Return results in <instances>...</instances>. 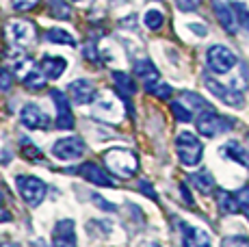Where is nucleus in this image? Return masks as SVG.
Returning a JSON list of instances; mask_svg holds the SVG:
<instances>
[{"label": "nucleus", "instance_id": "nucleus-1", "mask_svg": "<svg viewBox=\"0 0 249 247\" xmlns=\"http://www.w3.org/2000/svg\"><path fill=\"white\" fill-rule=\"evenodd\" d=\"M102 159H104L107 169L117 176V178H135V174L139 172V159L132 150L111 148L104 152Z\"/></svg>", "mask_w": 249, "mask_h": 247}, {"label": "nucleus", "instance_id": "nucleus-2", "mask_svg": "<svg viewBox=\"0 0 249 247\" xmlns=\"http://www.w3.org/2000/svg\"><path fill=\"white\" fill-rule=\"evenodd\" d=\"M176 152H178V159L184 167H195L204 156V145L193 132L184 130L176 139Z\"/></svg>", "mask_w": 249, "mask_h": 247}, {"label": "nucleus", "instance_id": "nucleus-3", "mask_svg": "<svg viewBox=\"0 0 249 247\" xmlns=\"http://www.w3.org/2000/svg\"><path fill=\"white\" fill-rule=\"evenodd\" d=\"M195 126H197L199 135L217 137V135H221V132L230 130V128L234 126V122L228 120V117H221L213 106H206L199 111V115L195 117Z\"/></svg>", "mask_w": 249, "mask_h": 247}, {"label": "nucleus", "instance_id": "nucleus-4", "mask_svg": "<svg viewBox=\"0 0 249 247\" xmlns=\"http://www.w3.org/2000/svg\"><path fill=\"white\" fill-rule=\"evenodd\" d=\"M4 37H7L9 46L26 48V46H33L37 41V26L33 24V22L13 20L4 26Z\"/></svg>", "mask_w": 249, "mask_h": 247}, {"label": "nucleus", "instance_id": "nucleus-5", "mask_svg": "<svg viewBox=\"0 0 249 247\" xmlns=\"http://www.w3.org/2000/svg\"><path fill=\"white\" fill-rule=\"evenodd\" d=\"M16 184H18V191H20L22 199L28 204V206H39V204L44 202L46 193H48L46 182L39 178H35V176H18Z\"/></svg>", "mask_w": 249, "mask_h": 247}, {"label": "nucleus", "instance_id": "nucleus-6", "mask_svg": "<svg viewBox=\"0 0 249 247\" xmlns=\"http://www.w3.org/2000/svg\"><path fill=\"white\" fill-rule=\"evenodd\" d=\"M236 63H238L236 54L221 44L210 46L208 52H206V65H208L210 72H214V74H228Z\"/></svg>", "mask_w": 249, "mask_h": 247}, {"label": "nucleus", "instance_id": "nucleus-7", "mask_svg": "<svg viewBox=\"0 0 249 247\" xmlns=\"http://www.w3.org/2000/svg\"><path fill=\"white\" fill-rule=\"evenodd\" d=\"M50 98L56 106V124L54 126L59 128V130H71V128H74V113H71V106H70V98L65 96L63 91H59V89H52Z\"/></svg>", "mask_w": 249, "mask_h": 247}, {"label": "nucleus", "instance_id": "nucleus-8", "mask_svg": "<svg viewBox=\"0 0 249 247\" xmlns=\"http://www.w3.org/2000/svg\"><path fill=\"white\" fill-rule=\"evenodd\" d=\"M87 145L80 137H65V139H59L54 145H52V154L59 160H74L80 159L85 154Z\"/></svg>", "mask_w": 249, "mask_h": 247}, {"label": "nucleus", "instance_id": "nucleus-9", "mask_svg": "<svg viewBox=\"0 0 249 247\" xmlns=\"http://www.w3.org/2000/svg\"><path fill=\"white\" fill-rule=\"evenodd\" d=\"M68 96L71 102L76 104H91L98 98V91H95V85L87 78H78L74 83H70L68 87Z\"/></svg>", "mask_w": 249, "mask_h": 247}, {"label": "nucleus", "instance_id": "nucleus-10", "mask_svg": "<svg viewBox=\"0 0 249 247\" xmlns=\"http://www.w3.org/2000/svg\"><path fill=\"white\" fill-rule=\"evenodd\" d=\"M204 85L213 96H217L223 104H228V106H241L243 104V96H241V91H236V89L223 87L221 83H217V80L210 78V76H204Z\"/></svg>", "mask_w": 249, "mask_h": 247}, {"label": "nucleus", "instance_id": "nucleus-11", "mask_svg": "<svg viewBox=\"0 0 249 247\" xmlns=\"http://www.w3.org/2000/svg\"><path fill=\"white\" fill-rule=\"evenodd\" d=\"M20 120L26 128H31V130H48L50 128V117L46 115L44 111H41L37 104H24L22 113H20Z\"/></svg>", "mask_w": 249, "mask_h": 247}, {"label": "nucleus", "instance_id": "nucleus-12", "mask_svg": "<svg viewBox=\"0 0 249 247\" xmlns=\"http://www.w3.org/2000/svg\"><path fill=\"white\" fill-rule=\"evenodd\" d=\"M52 245L54 247H76V230L71 219H61L52 230Z\"/></svg>", "mask_w": 249, "mask_h": 247}, {"label": "nucleus", "instance_id": "nucleus-13", "mask_svg": "<svg viewBox=\"0 0 249 247\" xmlns=\"http://www.w3.org/2000/svg\"><path fill=\"white\" fill-rule=\"evenodd\" d=\"M213 9H214V16H217L219 24H221L230 35L238 31V22H236V16H234V7L232 2L228 0H213Z\"/></svg>", "mask_w": 249, "mask_h": 247}, {"label": "nucleus", "instance_id": "nucleus-14", "mask_svg": "<svg viewBox=\"0 0 249 247\" xmlns=\"http://www.w3.org/2000/svg\"><path fill=\"white\" fill-rule=\"evenodd\" d=\"M78 174L83 176L87 182H91V184H98V187H115L113 178L107 172H104V169L100 167L98 163H85V165H80Z\"/></svg>", "mask_w": 249, "mask_h": 247}, {"label": "nucleus", "instance_id": "nucleus-15", "mask_svg": "<svg viewBox=\"0 0 249 247\" xmlns=\"http://www.w3.org/2000/svg\"><path fill=\"white\" fill-rule=\"evenodd\" d=\"M182 228V245L184 247H210V236L199 228H193L189 223H180Z\"/></svg>", "mask_w": 249, "mask_h": 247}, {"label": "nucleus", "instance_id": "nucleus-16", "mask_svg": "<svg viewBox=\"0 0 249 247\" xmlns=\"http://www.w3.org/2000/svg\"><path fill=\"white\" fill-rule=\"evenodd\" d=\"M113 83H115V87H117V91H119V98H122L124 102L128 104V108H130V96H135L137 93L135 78H130L126 72H113Z\"/></svg>", "mask_w": 249, "mask_h": 247}, {"label": "nucleus", "instance_id": "nucleus-17", "mask_svg": "<svg viewBox=\"0 0 249 247\" xmlns=\"http://www.w3.org/2000/svg\"><path fill=\"white\" fill-rule=\"evenodd\" d=\"M68 70V61L61 59V56H44L41 59V72L46 74L48 80H56L61 78V74Z\"/></svg>", "mask_w": 249, "mask_h": 247}, {"label": "nucleus", "instance_id": "nucleus-18", "mask_svg": "<svg viewBox=\"0 0 249 247\" xmlns=\"http://www.w3.org/2000/svg\"><path fill=\"white\" fill-rule=\"evenodd\" d=\"M95 113H98V115H102L104 120H111V122L119 120V115H115V113H119L117 102H115L111 96H107V93L95 98Z\"/></svg>", "mask_w": 249, "mask_h": 247}, {"label": "nucleus", "instance_id": "nucleus-19", "mask_svg": "<svg viewBox=\"0 0 249 247\" xmlns=\"http://www.w3.org/2000/svg\"><path fill=\"white\" fill-rule=\"evenodd\" d=\"M221 156L236 160V163L243 165V167H249V152L243 148L238 141H228V143L221 148Z\"/></svg>", "mask_w": 249, "mask_h": 247}, {"label": "nucleus", "instance_id": "nucleus-20", "mask_svg": "<svg viewBox=\"0 0 249 247\" xmlns=\"http://www.w3.org/2000/svg\"><path fill=\"white\" fill-rule=\"evenodd\" d=\"M132 70H135V76L145 83H152V80H159V70L152 63L150 59H139L132 63Z\"/></svg>", "mask_w": 249, "mask_h": 247}, {"label": "nucleus", "instance_id": "nucleus-21", "mask_svg": "<svg viewBox=\"0 0 249 247\" xmlns=\"http://www.w3.org/2000/svg\"><path fill=\"white\" fill-rule=\"evenodd\" d=\"M217 206L223 215H236L241 212V206H238V199H236V193H230V191H219L217 193Z\"/></svg>", "mask_w": 249, "mask_h": 247}, {"label": "nucleus", "instance_id": "nucleus-22", "mask_svg": "<svg viewBox=\"0 0 249 247\" xmlns=\"http://www.w3.org/2000/svg\"><path fill=\"white\" fill-rule=\"evenodd\" d=\"M22 83H24V87L33 89V91H39V89H44L48 85V78L39 68H33L26 76H22Z\"/></svg>", "mask_w": 249, "mask_h": 247}, {"label": "nucleus", "instance_id": "nucleus-23", "mask_svg": "<svg viewBox=\"0 0 249 247\" xmlns=\"http://www.w3.org/2000/svg\"><path fill=\"white\" fill-rule=\"evenodd\" d=\"M191 182H193V187L197 189L199 193H204V195H208V193L214 189V180H213V176L206 172V169H202V172H197V174L191 176Z\"/></svg>", "mask_w": 249, "mask_h": 247}, {"label": "nucleus", "instance_id": "nucleus-24", "mask_svg": "<svg viewBox=\"0 0 249 247\" xmlns=\"http://www.w3.org/2000/svg\"><path fill=\"white\" fill-rule=\"evenodd\" d=\"M46 41H50V44H59V46H76V39L70 35L68 31H63V28H50V31H46Z\"/></svg>", "mask_w": 249, "mask_h": 247}, {"label": "nucleus", "instance_id": "nucleus-25", "mask_svg": "<svg viewBox=\"0 0 249 247\" xmlns=\"http://www.w3.org/2000/svg\"><path fill=\"white\" fill-rule=\"evenodd\" d=\"M145 91L152 93V96L160 98V100H169L171 98V87L167 83H162V80H152V83H145Z\"/></svg>", "mask_w": 249, "mask_h": 247}, {"label": "nucleus", "instance_id": "nucleus-26", "mask_svg": "<svg viewBox=\"0 0 249 247\" xmlns=\"http://www.w3.org/2000/svg\"><path fill=\"white\" fill-rule=\"evenodd\" d=\"M143 24L150 28V31H159V28L165 24V16H162L159 9H150V11L143 16Z\"/></svg>", "mask_w": 249, "mask_h": 247}, {"label": "nucleus", "instance_id": "nucleus-27", "mask_svg": "<svg viewBox=\"0 0 249 247\" xmlns=\"http://www.w3.org/2000/svg\"><path fill=\"white\" fill-rule=\"evenodd\" d=\"M48 4H50V13L59 20H70L71 18V11L65 4V0H48Z\"/></svg>", "mask_w": 249, "mask_h": 247}, {"label": "nucleus", "instance_id": "nucleus-28", "mask_svg": "<svg viewBox=\"0 0 249 247\" xmlns=\"http://www.w3.org/2000/svg\"><path fill=\"white\" fill-rule=\"evenodd\" d=\"M171 111H174V115H176L178 122H191L193 120V111H191L189 106H184V102H180V100H174V102H171Z\"/></svg>", "mask_w": 249, "mask_h": 247}, {"label": "nucleus", "instance_id": "nucleus-29", "mask_svg": "<svg viewBox=\"0 0 249 247\" xmlns=\"http://www.w3.org/2000/svg\"><path fill=\"white\" fill-rule=\"evenodd\" d=\"M234 7V16H236V22L241 28H245V31H249V11L245 9V4L241 2H232Z\"/></svg>", "mask_w": 249, "mask_h": 247}, {"label": "nucleus", "instance_id": "nucleus-30", "mask_svg": "<svg viewBox=\"0 0 249 247\" xmlns=\"http://www.w3.org/2000/svg\"><path fill=\"white\" fill-rule=\"evenodd\" d=\"M20 145H22V154H24V159H31V160H39L41 159V152L35 148V143H31L28 139H22L20 141Z\"/></svg>", "mask_w": 249, "mask_h": 247}, {"label": "nucleus", "instance_id": "nucleus-31", "mask_svg": "<svg viewBox=\"0 0 249 247\" xmlns=\"http://www.w3.org/2000/svg\"><path fill=\"white\" fill-rule=\"evenodd\" d=\"M221 247H249V239L245 234H232L221 241Z\"/></svg>", "mask_w": 249, "mask_h": 247}, {"label": "nucleus", "instance_id": "nucleus-32", "mask_svg": "<svg viewBox=\"0 0 249 247\" xmlns=\"http://www.w3.org/2000/svg\"><path fill=\"white\" fill-rule=\"evenodd\" d=\"M236 199H238V206H241V212L249 219V187H243L236 191Z\"/></svg>", "mask_w": 249, "mask_h": 247}, {"label": "nucleus", "instance_id": "nucleus-33", "mask_svg": "<svg viewBox=\"0 0 249 247\" xmlns=\"http://www.w3.org/2000/svg\"><path fill=\"white\" fill-rule=\"evenodd\" d=\"M39 4V0H13V11H20V13H24V11H33V9Z\"/></svg>", "mask_w": 249, "mask_h": 247}, {"label": "nucleus", "instance_id": "nucleus-34", "mask_svg": "<svg viewBox=\"0 0 249 247\" xmlns=\"http://www.w3.org/2000/svg\"><path fill=\"white\" fill-rule=\"evenodd\" d=\"M176 4H178L180 11H197L199 4H202V0H176Z\"/></svg>", "mask_w": 249, "mask_h": 247}, {"label": "nucleus", "instance_id": "nucleus-35", "mask_svg": "<svg viewBox=\"0 0 249 247\" xmlns=\"http://www.w3.org/2000/svg\"><path fill=\"white\" fill-rule=\"evenodd\" d=\"M11 85H13V74L9 70L0 68V89L7 91V89H11Z\"/></svg>", "mask_w": 249, "mask_h": 247}, {"label": "nucleus", "instance_id": "nucleus-36", "mask_svg": "<svg viewBox=\"0 0 249 247\" xmlns=\"http://www.w3.org/2000/svg\"><path fill=\"white\" fill-rule=\"evenodd\" d=\"M139 189H141V191L145 193L147 197H152V199H159V195H156V191H154V187H152V184L147 182V180H141V182H139Z\"/></svg>", "mask_w": 249, "mask_h": 247}, {"label": "nucleus", "instance_id": "nucleus-37", "mask_svg": "<svg viewBox=\"0 0 249 247\" xmlns=\"http://www.w3.org/2000/svg\"><path fill=\"white\" fill-rule=\"evenodd\" d=\"M93 197V202H95V206H100V208H104V211H115V206L113 204H108V202H104V197H100V195H91Z\"/></svg>", "mask_w": 249, "mask_h": 247}, {"label": "nucleus", "instance_id": "nucleus-38", "mask_svg": "<svg viewBox=\"0 0 249 247\" xmlns=\"http://www.w3.org/2000/svg\"><path fill=\"white\" fill-rule=\"evenodd\" d=\"M180 193H182V197H184V202L189 204V206H193V197H191V193H189V189H186V184H182V187H180Z\"/></svg>", "mask_w": 249, "mask_h": 247}, {"label": "nucleus", "instance_id": "nucleus-39", "mask_svg": "<svg viewBox=\"0 0 249 247\" xmlns=\"http://www.w3.org/2000/svg\"><path fill=\"white\" fill-rule=\"evenodd\" d=\"M11 221V212L9 211H0V223H7Z\"/></svg>", "mask_w": 249, "mask_h": 247}, {"label": "nucleus", "instance_id": "nucleus-40", "mask_svg": "<svg viewBox=\"0 0 249 247\" xmlns=\"http://www.w3.org/2000/svg\"><path fill=\"white\" fill-rule=\"evenodd\" d=\"M0 247H20V245L13 243V241H7V243H0Z\"/></svg>", "mask_w": 249, "mask_h": 247}, {"label": "nucleus", "instance_id": "nucleus-41", "mask_svg": "<svg viewBox=\"0 0 249 247\" xmlns=\"http://www.w3.org/2000/svg\"><path fill=\"white\" fill-rule=\"evenodd\" d=\"M145 247H160V245H159V243H147Z\"/></svg>", "mask_w": 249, "mask_h": 247}, {"label": "nucleus", "instance_id": "nucleus-42", "mask_svg": "<svg viewBox=\"0 0 249 247\" xmlns=\"http://www.w3.org/2000/svg\"><path fill=\"white\" fill-rule=\"evenodd\" d=\"M0 206H2V193H0Z\"/></svg>", "mask_w": 249, "mask_h": 247}, {"label": "nucleus", "instance_id": "nucleus-43", "mask_svg": "<svg viewBox=\"0 0 249 247\" xmlns=\"http://www.w3.org/2000/svg\"><path fill=\"white\" fill-rule=\"evenodd\" d=\"M74 2H83V0H74Z\"/></svg>", "mask_w": 249, "mask_h": 247}]
</instances>
